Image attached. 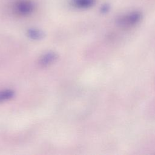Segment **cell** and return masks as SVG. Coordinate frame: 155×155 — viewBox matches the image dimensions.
I'll return each instance as SVG.
<instances>
[{"instance_id": "obj_1", "label": "cell", "mask_w": 155, "mask_h": 155, "mask_svg": "<svg viewBox=\"0 0 155 155\" xmlns=\"http://www.w3.org/2000/svg\"><path fill=\"white\" fill-rule=\"evenodd\" d=\"M141 19V15L139 12H132L122 16L119 20L118 23L120 26L127 27L134 25L138 23Z\"/></svg>"}, {"instance_id": "obj_2", "label": "cell", "mask_w": 155, "mask_h": 155, "mask_svg": "<svg viewBox=\"0 0 155 155\" xmlns=\"http://www.w3.org/2000/svg\"><path fill=\"white\" fill-rule=\"evenodd\" d=\"M57 58L56 54L53 52H50L45 54L41 58L40 61V64L42 65H48L51 63L53 62Z\"/></svg>"}, {"instance_id": "obj_3", "label": "cell", "mask_w": 155, "mask_h": 155, "mask_svg": "<svg viewBox=\"0 0 155 155\" xmlns=\"http://www.w3.org/2000/svg\"><path fill=\"white\" fill-rule=\"evenodd\" d=\"M14 91L12 90H5L0 92V102L8 101L14 96Z\"/></svg>"}, {"instance_id": "obj_4", "label": "cell", "mask_w": 155, "mask_h": 155, "mask_svg": "<svg viewBox=\"0 0 155 155\" xmlns=\"http://www.w3.org/2000/svg\"><path fill=\"white\" fill-rule=\"evenodd\" d=\"M28 35L30 37L33 39H39L42 38V33L37 30H30V31L28 33Z\"/></svg>"}]
</instances>
